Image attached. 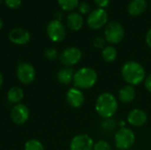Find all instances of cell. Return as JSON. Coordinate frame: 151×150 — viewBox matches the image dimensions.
I'll return each mask as SVG.
<instances>
[{
	"instance_id": "ac0fdd59",
	"label": "cell",
	"mask_w": 151,
	"mask_h": 150,
	"mask_svg": "<svg viewBox=\"0 0 151 150\" xmlns=\"http://www.w3.org/2000/svg\"><path fill=\"white\" fill-rule=\"evenodd\" d=\"M66 24L71 30L79 31L83 26V18L81 15V13L72 12L67 16Z\"/></svg>"
},
{
	"instance_id": "ffe728a7",
	"label": "cell",
	"mask_w": 151,
	"mask_h": 150,
	"mask_svg": "<svg viewBox=\"0 0 151 150\" xmlns=\"http://www.w3.org/2000/svg\"><path fill=\"white\" fill-rule=\"evenodd\" d=\"M118 51L113 46H106L102 50V57L107 63H111L116 60Z\"/></svg>"
},
{
	"instance_id": "5bb4252c",
	"label": "cell",
	"mask_w": 151,
	"mask_h": 150,
	"mask_svg": "<svg viewBox=\"0 0 151 150\" xmlns=\"http://www.w3.org/2000/svg\"><path fill=\"white\" fill-rule=\"evenodd\" d=\"M148 120L147 113L141 109H134L127 115L128 123L135 127L142 126Z\"/></svg>"
},
{
	"instance_id": "f546056e",
	"label": "cell",
	"mask_w": 151,
	"mask_h": 150,
	"mask_svg": "<svg viewBox=\"0 0 151 150\" xmlns=\"http://www.w3.org/2000/svg\"><path fill=\"white\" fill-rule=\"evenodd\" d=\"M144 84H145L146 89H147L149 92H150L151 93V74H150V75L145 79Z\"/></svg>"
},
{
	"instance_id": "9c48e42d",
	"label": "cell",
	"mask_w": 151,
	"mask_h": 150,
	"mask_svg": "<svg viewBox=\"0 0 151 150\" xmlns=\"http://www.w3.org/2000/svg\"><path fill=\"white\" fill-rule=\"evenodd\" d=\"M47 34L54 42H62L66 35V30L61 20L53 19L47 26Z\"/></svg>"
},
{
	"instance_id": "83f0119b",
	"label": "cell",
	"mask_w": 151,
	"mask_h": 150,
	"mask_svg": "<svg viewBox=\"0 0 151 150\" xmlns=\"http://www.w3.org/2000/svg\"><path fill=\"white\" fill-rule=\"evenodd\" d=\"M4 3L11 9H18L21 5V0H4Z\"/></svg>"
},
{
	"instance_id": "d6986e66",
	"label": "cell",
	"mask_w": 151,
	"mask_h": 150,
	"mask_svg": "<svg viewBox=\"0 0 151 150\" xmlns=\"http://www.w3.org/2000/svg\"><path fill=\"white\" fill-rule=\"evenodd\" d=\"M24 98L23 89L19 87H12L7 92V100L12 104L20 103L21 100Z\"/></svg>"
},
{
	"instance_id": "8fae6325",
	"label": "cell",
	"mask_w": 151,
	"mask_h": 150,
	"mask_svg": "<svg viewBox=\"0 0 151 150\" xmlns=\"http://www.w3.org/2000/svg\"><path fill=\"white\" fill-rule=\"evenodd\" d=\"M94 141L90 136L85 133L75 135L70 142V150H93Z\"/></svg>"
},
{
	"instance_id": "7a4b0ae2",
	"label": "cell",
	"mask_w": 151,
	"mask_h": 150,
	"mask_svg": "<svg viewBox=\"0 0 151 150\" xmlns=\"http://www.w3.org/2000/svg\"><path fill=\"white\" fill-rule=\"evenodd\" d=\"M95 108L97 114L103 118H111L118 111V101L113 94L105 92L97 97Z\"/></svg>"
},
{
	"instance_id": "8992f818",
	"label": "cell",
	"mask_w": 151,
	"mask_h": 150,
	"mask_svg": "<svg viewBox=\"0 0 151 150\" xmlns=\"http://www.w3.org/2000/svg\"><path fill=\"white\" fill-rule=\"evenodd\" d=\"M36 72L33 65L27 62H21L19 64L16 70V76L18 80L23 85H29L34 82Z\"/></svg>"
},
{
	"instance_id": "6da1fadb",
	"label": "cell",
	"mask_w": 151,
	"mask_h": 150,
	"mask_svg": "<svg viewBox=\"0 0 151 150\" xmlns=\"http://www.w3.org/2000/svg\"><path fill=\"white\" fill-rule=\"evenodd\" d=\"M121 75L124 80L130 86H137L146 79L144 67L136 61H128L121 68Z\"/></svg>"
},
{
	"instance_id": "9a60e30c",
	"label": "cell",
	"mask_w": 151,
	"mask_h": 150,
	"mask_svg": "<svg viewBox=\"0 0 151 150\" xmlns=\"http://www.w3.org/2000/svg\"><path fill=\"white\" fill-rule=\"evenodd\" d=\"M147 6L148 4L146 0H132L127 6V11L131 16L137 17L146 11Z\"/></svg>"
},
{
	"instance_id": "f1b7e54d",
	"label": "cell",
	"mask_w": 151,
	"mask_h": 150,
	"mask_svg": "<svg viewBox=\"0 0 151 150\" xmlns=\"http://www.w3.org/2000/svg\"><path fill=\"white\" fill-rule=\"evenodd\" d=\"M110 1H111V0H94L95 4H96L99 8H102V9H104V7L108 6V4H110Z\"/></svg>"
},
{
	"instance_id": "5b68a950",
	"label": "cell",
	"mask_w": 151,
	"mask_h": 150,
	"mask_svg": "<svg viewBox=\"0 0 151 150\" xmlns=\"http://www.w3.org/2000/svg\"><path fill=\"white\" fill-rule=\"evenodd\" d=\"M125 30L123 26L117 21H111L106 24L104 38L111 44H118L124 39Z\"/></svg>"
},
{
	"instance_id": "e575fe53",
	"label": "cell",
	"mask_w": 151,
	"mask_h": 150,
	"mask_svg": "<svg viewBox=\"0 0 151 150\" xmlns=\"http://www.w3.org/2000/svg\"><path fill=\"white\" fill-rule=\"evenodd\" d=\"M2 1H3V0H0V3H1V2H2Z\"/></svg>"
},
{
	"instance_id": "7402d4cb",
	"label": "cell",
	"mask_w": 151,
	"mask_h": 150,
	"mask_svg": "<svg viewBox=\"0 0 151 150\" xmlns=\"http://www.w3.org/2000/svg\"><path fill=\"white\" fill-rule=\"evenodd\" d=\"M24 150H45L43 144L36 139H30L26 141Z\"/></svg>"
},
{
	"instance_id": "2e32d148",
	"label": "cell",
	"mask_w": 151,
	"mask_h": 150,
	"mask_svg": "<svg viewBox=\"0 0 151 150\" xmlns=\"http://www.w3.org/2000/svg\"><path fill=\"white\" fill-rule=\"evenodd\" d=\"M74 70L72 67H64L57 73V80L62 85H69L73 81Z\"/></svg>"
},
{
	"instance_id": "7c38bea8",
	"label": "cell",
	"mask_w": 151,
	"mask_h": 150,
	"mask_svg": "<svg viewBox=\"0 0 151 150\" xmlns=\"http://www.w3.org/2000/svg\"><path fill=\"white\" fill-rule=\"evenodd\" d=\"M66 103L69 106H71L73 109H79L81 108L84 102H85V96L82 91L77 88H71L68 89L65 95Z\"/></svg>"
},
{
	"instance_id": "4dcf8cb0",
	"label": "cell",
	"mask_w": 151,
	"mask_h": 150,
	"mask_svg": "<svg viewBox=\"0 0 151 150\" xmlns=\"http://www.w3.org/2000/svg\"><path fill=\"white\" fill-rule=\"evenodd\" d=\"M146 42H147V45L149 46V48L151 49V28L148 31V33L146 34Z\"/></svg>"
},
{
	"instance_id": "4fadbf2b",
	"label": "cell",
	"mask_w": 151,
	"mask_h": 150,
	"mask_svg": "<svg viewBox=\"0 0 151 150\" xmlns=\"http://www.w3.org/2000/svg\"><path fill=\"white\" fill-rule=\"evenodd\" d=\"M9 40L17 45H25L30 41V34L27 30L16 27L10 31L9 33Z\"/></svg>"
},
{
	"instance_id": "3957f363",
	"label": "cell",
	"mask_w": 151,
	"mask_h": 150,
	"mask_svg": "<svg viewBox=\"0 0 151 150\" xmlns=\"http://www.w3.org/2000/svg\"><path fill=\"white\" fill-rule=\"evenodd\" d=\"M97 81V73L91 67H82L74 73L73 84L79 89H89L93 88Z\"/></svg>"
},
{
	"instance_id": "e0dca14e",
	"label": "cell",
	"mask_w": 151,
	"mask_h": 150,
	"mask_svg": "<svg viewBox=\"0 0 151 150\" xmlns=\"http://www.w3.org/2000/svg\"><path fill=\"white\" fill-rule=\"evenodd\" d=\"M136 96L135 89L133 86L127 85L120 88L119 92V99L123 103H132Z\"/></svg>"
},
{
	"instance_id": "cb8c5ba5",
	"label": "cell",
	"mask_w": 151,
	"mask_h": 150,
	"mask_svg": "<svg viewBox=\"0 0 151 150\" xmlns=\"http://www.w3.org/2000/svg\"><path fill=\"white\" fill-rule=\"evenodd\" d=\"M101 126L105 131H113L116 128V126H117V122H116L115 119L107 118V119H104L102 122Z\"/></svg>"
},
{
	"instance_id": "603a6c76",
	"label": "cell",
	"mask_w": 151,
	"mask_h": 150,
	"mask_svg": "<svg viewBox=\"0 0 151 150\" xmlns=\"http://www.w3.org/2000/svg\"><path fill=\"white\" fill-rule=\"evenodd\" d=\"M44 57L50 61H54L57 58L59 57V54L58 52V50L54 48H48L45 50L44 51Z\"/></svg>"
},
{
	"instance_id": "836d02e7",
	"label": "cell",
	"mask_w": 151,
	"mask_h": 150,
	"mask_svg": "<svg viewBox=\"0 0 151 150\" xmlns=\"http://www.w3.org/2000/svg\"><path fill=\"white\" fill-rule=\"evenodd\" d=\"M3 25H4V22H3L2 19L0 18V30H1V29H2V27H3Z\"/></svg>"
},
{
	"instance_id": "44dd1931",
	"label": "cell",
	"mask_w": 151,
	"mask_h": 150,
	"mask_svg": "<svg viewBox=\"0 0 151 150\" xmlns=\"http://www.w3.org/2000/svg\"><path fill=\"white\" fill-rule=\"evenodd\" d=\"M58 3L63 11H70L74 10L79 5V0H58Z\"/></svg>"
},
{
	"instance_id": "277c9868",
	"label": "cell",
	"mask_w": 151,
	"mask_h": 150,
	"mask_svg": "<svg viewBox=\"0 0 151 150\" xmlns=\"http://www.w3.org/2000/svg\"><path fill=\"white\" fill-rule=\"evenodd\" d=\"M115 145L120 150L129 149L135 141V134L134 133L127 127L119 128L114 136Z\"/></svg>"
},
{
	"instance_id": "1f68e13d",
	"label": "cell",
	"mask_w": 151,
	"mask_h": 150,
	"mask_svg": "<svg viewBox=\"0 0 151 150\" xmlns=\"http://www.w3.org/2000/svg\"><path fill=\"white\" fill-rule=\"evenodd\" d=\"M62 17H63V14H62V12H61V11H58V12L56 13V19H58V20H61Z\"/></svg>"
},
{
	"instance_id": "d6a6232c",
	"label": "cell",
	"mask_w": 151,
	"mask_h": 150,
	"mask_svg": "<svg viewBox=\"0 0 151 150\" xmlns=\"http://www.w3.org/2000/svg\"><path fill=\"white\" fill-rule=\"evenodd\" d=\"M3 84H4V76H3L2 72H0V88H2Z\"/></svg>"
},
{
	"instance_id": "d4e9b609",
	"label": "cell",
	"mask_w": 151,
	"mask_h": 150,
	"mask_svg": "<svg viewBox=\"0 0 151 150\" xmlns=\"http://www.w3.org/2000/svg\"><path fill=\"white\" fill-rule=\"evenodd\" d=\"M93 150H111V147L106 141H98L94 144Z\"/></svg>"
},
{
	"instance_id": "484cf974",
	"label": "cell",
	"mask_w": 151,
	"mask_h": 150,
	"mask_svg": "<svg viewBox=\"0 0 151 150\" xmlns=\"http://www.w3.org/2000/svg\"><path fill=\"white\" fill-rule=\"evenodd\" d=\"M105 38L103 37V36H97L94 42H93V45L95 48L96 49H104V45H105Z\"/></svg>"
},
{
	"instance_id": "4316f807",
	"label": "cell",
	"mask_w": 151,
	"mask_h": 150,
	"mask_svg": "<svg viewBox=\"0 0 151 150\" xmlns=\"http://www.w3.org/2000/svg\"><path fill=\"white\" fill-rule=\"evenodd\" d=\"M79 11L81 14H89L90 13V6L86 2H81L78 5Z\"/></svg>"
},
{
	"instance_id": "52a82bcc",
	"label": "cell",
	"mask_w": 151,
	"mask_h": 150,
	"mask_svg": "<svg viewBox=\"0 0 151 150\" xmlns=\"http://www.w3.org/2000/svg\"><path fill=\"white\" fill-rule=\"evenodd\" d=\"M82 57L81 50L77 47H69L59 54L60 63L65 67H73L77 65Z\"/></svg>"
},
{
	"instance_id": "ba28073f",
	"label": "cell",
	"mask_w": 151,
	"mask_h": 150,
	"mask_svg": "<svg viewBox=\"0 0 151 150\" xmlns=\"http://www.w3.org/2000/svg\"><path fill=\"white\" fill-rule=\"evenodd\" d=\"M108 21V14L104 9L97 8L90 11L88 16L87 23L88 26L94 30L101 29L107 24Z\"/></svg>"
},
{
	"instance_id": "30bf717a",
	"label": "cell",
	"mask_w": 151,
	"mask_h": 150,
	"mask_svg": "<svg viewBox=\"0 0 151 150\" xmlns=\"http://www.w3.org/2000/svg\"><path fill=\"white\" fill-rule=\"evenodd\" d=\"M29 109L21 103L15 104L11 110L12 121L18 126H21L27 123V120L29 119Z\"/></svg>"
}]
</instances>
